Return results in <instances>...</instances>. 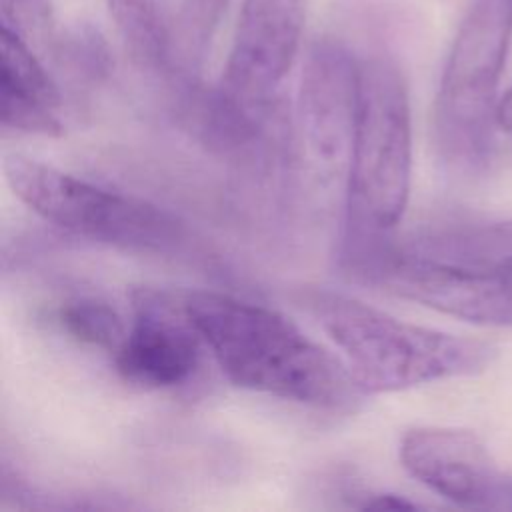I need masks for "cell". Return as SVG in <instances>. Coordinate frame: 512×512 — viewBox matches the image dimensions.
Listing matches in <instances>:
<instances>
[{
    "label": "cell",
    "instance_id": "cell-1",
    "mask_svg": "<svg viewBox=\"0 0 512 512\" xmlns=\"http://www.w3.org/2000/svg\"><path fill=\"white\" fill-rule=\"evenodd\" d=\"M184 310L228 382L316 408H342L364 390L346 362L284 314L216 290H194Z\"/></svg>",
    "mask_w": 512,
    "mask_h": 512
},
{
    "label": "cell",
    "instance_id": "cell-2",
    "mask_svg": "<svg viewBox=\"0 0 512 512\" xmlns=\"http://www.w3.org/2000/svg\"><path fill=\"white\" fill-rule=\"evenodd\" d=\"M302 300L342 352L364 394L478 374L496 356L486 342L404 322L342 292L314 288Z\"/></svg>",
    "mask_w": 512,
    "mask_h": 512
},
{
    "label": "cell",
    "instance_id": "cell-3",
    "mask_svg": "<svg viewBox=\"0 0 512 512\" xmlns=\"http://www.w3.org/2000/svg\"><path fill=\"white\" fill-rule=\"evenodd\" d=\"M412 180V116L406 80L388 56L360 60L358 110L344 180L346 234L390 232Z\"/></svg>",
    "mask_w": 512,
    "mask_h": 512
},
{
    "label": "cell",
    "instance_id": "cell-4",
    "mask_svg": "<svg viewBox=\"0 0 512 512\" xmlns=\"http://www.w3.org/2000/svg\"><path fill=\"white\" fill-rule=\"evenodd\" d=\"M510 38V0L470 2L450 44L432 112L436 150L452 170L476 172L490 158Z\"/></svg>",
    "mask_w": 512,
    "mask_h": 512
},
{
    "label": "cell",
    "instance_id": "cell-5",
    "mask_svg": "<svg viewBox=\"0 0 512 512\" xmlns=\"http://www.w3.org/2000/svg\"><path fill=\"white\" fill-rule=\"evenodd\" d=\"M2 170L28 210L68 234L134 252H170L184 240V226L170 212L138 196L18 152L4 158Z\"/></svg>",
    "mask_w": 512,
    "mask_h": 512
},
{
    "label": "cell",
    "instance_id": "cell-6",
    "mask_svg": "<svg viewBox=\"0 0 512 512\" xmlns=\"http://www.w3.org/2000/svg\"><path fill=\"white\" fill-rule=\"evenodd\" d=\"M342 264L350 278L484 326H512V274L474 272L416 258L390 232L346 234Z\"/></svg>",
    "mask_w": 512,
    "mask_h": 512
},
{
    "label": "cell",
    "instance_id": "cell-7",
    "mask_svg": "<svg viewBox=\"0 0 512 512\" xmlns=\"http://www.w3.org/2000/svg\"><path fill=\"white\" fill-rule=\"evenodd\" d=\"M306 0H242L218 90L250 112L280 104L278 88L300 48Z\"/></svg>",
    "mask_w": 512,
    "mask_h": 512
},
{
    "label": "cell",
    "instance_id": "cell-8",
    "mask_svg": "<svg viewBox=\"0 0 512 512\" xmlns=\"http://www.w3.org/2000/svg\"><path fill=\"white\" fill-rule=\"evenodd\" d=\"M360 60L338 40H316L306 54L298 124L312 162L328 178L346 180L358 110Z\"/></svg>",
    "mask_w": 512,
    "mask_h": 512
},
{
    "label": "cell",
    "instance_id": "cell-9",
    "mask_svg": "<svg viewBox=\"0 0 512 512\" xmlns=\"http://www.w3.org/2000/svg\"><path fill=\"white\" fill-rule=\"evenodd\" d=\"M134 318L114 354L116 372L138 388L162 390L184 384L198 368L202 338L184 302L158 290L132 294Z\"/></svg>",
    "mask_w": 512,
    "mask_h": 512
},
{
    "label": "cell",
    "instance_id": "cell-10",
    "mask_svg": "<svg viewBox=\"0 0 512 512\" xmlns=\"http://www.w3.org/2000/svg\"><path fill=\"white\" fill-rule=\"evenodd\" d=\"M400 462L420 484L472 510H500L504 480L482 440L460 428L416 426L400 440Z\"/></svg>",
    "mask_w": 512,
    "mask_h": 512
},
{
    "label": "cell",
    "instance_id": "cell-11",
    "mask_svg": "<svg viewBox=\"0 0 512 512\" xmlns=\"http://www.w3.org/2000/svg\"><path fill=\"white\" fill-rule=\"evenodd\" d=\"M60 90L30 42L8 26H0V120L6 130L58 136Z\"/></svg>",
    "mask_w": 512,
    "mask_h": 512
},
{
    "label": "cell",
    "instance_id": "cell-12",
    "mask_svg": "<svg viewBox=\"0 0 512 512\" xmlns=\"http://www.w3.org/2000/svg\"><path fill=\"white\" fill-rule=\"evenodd\" d=\"M404 252L458 270L512 274V218L482 224H450L394 236Z\"/></svg>",
    "mask_w": 512,
    "mask_h": 512
},
{
    "label": "cell",
    "instance_id": "cell-13",
    "mask_svg": "<svg viewBox=\"0 0 512 512\" xmlns=\"http://www.w3.org/2000/svg\"><path fill=\"white\" fill-rule=\"evenodd\" d=\"M106 6L134 64L170 76L172 28L158 0H106Z\"/></svg>",
    "mask_w": 512,
    "mask_h": 512
},
{
    "label": "cell",
    "instance_id": "cell-14",
    "mask_svg": "<svg viewBox=\"0 0 512 512\" xmlns=\"http://www.w3.org/2000/svg\"><path fill=\"white\" fill-rule=\"evenodd\" d=\"M228 0H184L172 28L170 76L194 86L208 56Z\"/></svg>",
    "mask_w": 512,
    "mask_h": 512
},
{
    "label": "cell",
    "instance_id": "cell-15",
    "mask_svg": "<svg viewBox=\"0 0 512 512\" xmlns=\"http://www.w3.org/2000/svg\"><path fill=\"white\" fill-rule=\"evenodd\" d=\"M56 320L74 340L108 352H114L126 334L120 314L96 298H74L64 302L56 312Z\"/></svg>",
    "mask_w": 512,
    "mask_h": 512
},
{
    "label": "cell",
    "instance_id": "cell-16",
    "mask_svg": "<svg viewBox=\"0 0 512 512\" xmlns=\"http://www.w3.org/2000/svg\"><path fill=\"white\" fill-rule=\"evenodd\" d=\"M0 20L28 42L54 40V10L50 0H0Z\"/></svg>",
    "mask_w": 512,
    "mask_h": 512
},
{
    "label": "cell",
    "instance_id": "cell-17",
    "mask_svg": "<svg viewBox=\"0 0 512 512\" xmlns=\"http://www.w3.org/2000/svg\"><path fill=\"white\" fill-rule=\"evenodd\" d=\"M60 50L68 62L90 76L106 74L110 52L104 36L90 24H78L60 40Z\"/></svg>",
    "mask_w": 512,
    "mask_h": 512
},
{
    "label": "cell",
    "instance_id": "cell-18",
    "mask_svg": "<svg viewBox=\"0 0 512 512\" xmlns=\"http://www.w3.org/2000/svg\"><path fill=\"white\" fill-rule=\"evenodd\" d=\"M364 500L360 504H356V508L360 510H412L418 508L416 502L406 500L404 496L398 494H366L362 496Z\"/></svg>",
    "mask_w": 512,
    "mask_h": 512
},
{
    "label": "cell",
    "instance_id": "cell-19",
    "mask_svg": "<svg viewBox=\"0 0 512 512\" xmlns=\"http://www.w3.org/2000/svg\"><path fill=\"white\" fill-rule=\"evenodd\" d=\"M496 124L508 132H512V86L498 100L496 108Z\"/></svg>",
    "mask_w": 512,
    "mask_h": 512
},
{
    "label": "cell",
    "instance_id": "cell-20",
    "mask_svg": "<svg viewBox=\"0 0 512 512\" xmlns=\"http://www.w3.org/2000/svg\"><path fill=\"white\" fill-rule=\"evenodd\" d=\"M500 510H512V474H506L504 480V492H502V502Z\"/></svg>",
    "mask_w": 512,
    "mask_h": 512
},
{
    "label": "cell",
    "instance_id": "cell-21",
    "mask_svg": "<svg viewBox=\"0 0 512 512\" xmlns=\"http://www.w3.org/2000/svg\"><path fill=\"white\" fill-rule=\"evenodd\" d=\"M510 2H512V0H510Z\"/></svg>",
    "mask_w": 512,
    "mask_h": 512
}]
</instances>
